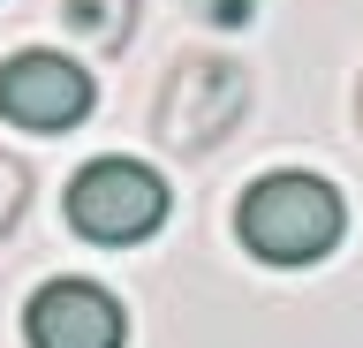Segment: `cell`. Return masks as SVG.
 <instances>
[{"label":"cell","instance_id":"ba28073f","mask_svg":"<svg viewBox=\"0 0 363 348\" xmlns=\"http://www.w3.org/2000/svg\"><path fill=\"white\" fill-rule=\"evenodd\" d=\"M189 8H197L212 30H242L250 16H257V0H189Z\"/></svg>","mask_w":363,"mask_h":348},{"label":"cell","instance_id":"8992f818","mask_svg":"<svg viewBox=\"0 0 363 348\" xmlns=\"http://www.w3.org/2000/svg\"><path fill=\"white\" fill-rule=\"evenodd\" d=\"M61 23L91 53H121L136 38V0H61Z\"/></svg>","mask_w":363,"mask_h":348},{"label":"cell","instance_id":"7a4b0ae2","mask_svg":"<svg viewBox=\"0 0 363 348\" xmlns=\"http://www.w3.org/2000/svg\"><path fill=\"white\" fill-rule=\"evenodd\" d=\"M250 114V76L242 61L227 53H182L167 84H159V106H152V129L167 152H212V144L235 137V121Z\"/></svg>","mask_w":363,"mask_h":348},{"label":"cell","instance_id":"5b68a950","mask_svg":"<svg viewBox=\"0 0 363 348\" xmlns=\"http://www.w3.org/2000/svg\"><path fill=\"white\" fill-rule=\"evenodd\" d=\"M23 341L30 348H121L129 341V310L99 288V280H45L23 303Z\"/></svg>","mask_w":363,"mask_h":348},{"label":"cell","instance_id":"9c48e42d","mask_svg":"<svg viewBox=\"0 0 363 348\" xmlns=\"http://www.w3.org/2000/svg\"><path fill=\"white\" fill-rule=\"evenodd\" d=\"M356 121H363V84H356Z\"/></svg>","mask_w":363,"mask_h":348},{"label":"cell","instance_id":"277c9868","mask_svg":"<svg viewBox=\"0 0 363 348\" xmlns=\"http://www.w3.org/2000/svg\"><path fill=\"white\" fill-rule=\"evenodd\" d=\"M84 114H91V76L68 53L23 46L0 61V121H16L30 137H53V129H76Z\"/></svg>","mask_w":363,"mask_h":348},{"label":"cell","instance_id":"52a82bcc","mask_svg":"<svg viewBox=\"0 0 363 348\" xmlns=\"http://www.w3.org/2000/svg\"><path fill=\"white\" fill-rule=\"evenodd\" d=\"M23 205H30V167L16 152H0V235L23 220Z\"/></svg>","mask_w":363,"mask_h":348},{"label":"cell","instance_id":"6da1fadb","mask_svg":"<svg viewBox=\"0 0 363 348\" xmlns=\"http://www.w3.org/2000/svg\"><path fill=\"white\" fill-rule=\"evenodd\" d=\"M235 235H242L250 257L265 265H318L333 257V242L348 235V205L325 174H303V167H272L242 189L235 205Z\"/></svg>","mask_w":363,"mask_h":348},{"label":"cell","instance_id":"3957f363","mask_svg":"<svg viewBox=\"0 0 363 348\" xmlns=\"http://www.w3.org/2000/svg\"><path fill=\"white\" fill-rule=\"evenodd\" d=\"M167 182H159V167L144 159H91L76 182H68V228L84 235V242H99V250H129V242H144V235L167 228Z\"/></svg>","mask_w":363,"mask_h":348}]
</instances>
